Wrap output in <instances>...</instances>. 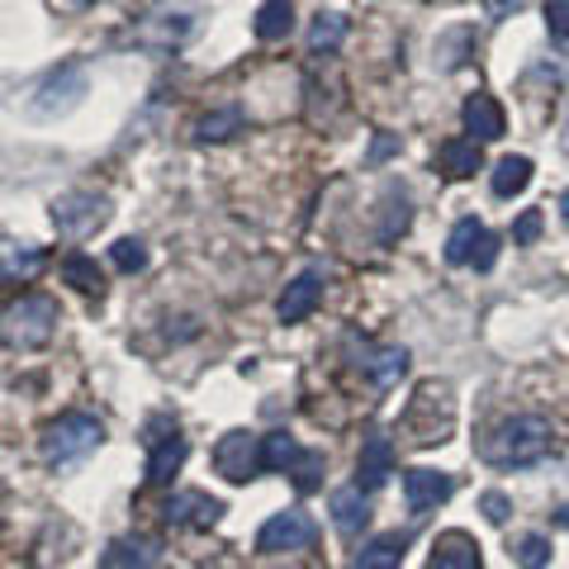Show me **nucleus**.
Wrapping results in <instances>:
<instances>
[{"mask_svg":"<svg viewBox=\"0 0 569 569\" xmlns=\"http://www.w3.org/2000/svg\"><path fill=\"white\" fill-rule=\"evenodd\" d=\"M109 257H115L119 271H129V276H133V271H142V266H148V247H142L138 237H119Z\"/></svg>","mask_w":569,"mask_h":569,"instance_id":"29","label":"nucleus"},{"mask_svg":"<svg viewBox=\"0 0 569 569\" xmlns=\"http://www.w3.org/2000/svg\"><path fill=\"white\" fill-rule=\"evenodd\" d=\"M62 280L76 284L82 294H100L105 290V276H100V266H95L86 251H72L67 261H62Z\"/></svg>","mask_w":569,"mask_h":569,"instance_id":"23","label":"nucleus"},{"mask_svg":"<svg viewBox=\"0 0 569 569\" xmlns=\"http://www.w3.org/2000/svg\"><path fill=\"white\" fill-rule=\"evenodd\" d=\"M366 371L375 375V385H394L408 371V352L404 346H385V352H375V361H366Z\"/></svg>","mask_w":569,"mask_h":569,"instance_id":"26","label":"nucleus"},{"mask_svg":"<svg viewBox=\"0 0 569 569\" xmlns=\"http://www.w3.org/2000/svg\"><path fill=\"white\" fill-rule=\"evenodd\" d=\"M157 565V546L152 541H133V536H124L105 550V565L100 569H152Z\"/></svg>","mask_w":569,"mask_h":569,"instance_id":"18","label":"nucleus"},{"mask_svg":"<svg viewBox=\"0 0 569 569\" xmlns=\"http://www.w3.org/2000/svg\"><path fill=\"white\" fill-rule=\"evenodd\" d=\"M513 560L522 565V569H546L550 565V541L546 536H536V532H527L522 541L513 546Z\"/></svg>","mask_w":569,"mask_h":569,"instance_id":"28","label":"nucleus"},{"mask_svg":"<svg viewBox=\"0 0 569 569\" xmlns=\"http://www.w3.org/2000/svg\"><path fill=\"white\" fill-rule=\"evenodd\" d=\"M480 508H484V517L494 522V527H503V522H508V513H513V503L503 498V494H484V498H480Z\"/></svg>","mask_w":569,"mask_h":569,"instance_id":"33","label":"nucleus"},{"mask_svg":"<svg viewBox=\"0 0 569 569\" xmlns=\"http://www.w3.org/2000/svg\"><path fill=\"white\" fill-rule=\"evenodd\" d=\"M451 489H455V480L447 470H408L404 474V498H408V508H414L418 517L432 513L437 503H447Z\"/></svg>","mask_w":569,"mask_h":569,"instance_id":"8","label":"nucleus"},{"mask_svg":"<svg viewBox=\"0 0 569 569\" xmlns=\"http://www.w3.org/2000/svg\"><path fill=\"white\" fill-rule=\"evenodd\" d=\"M461 119H465V133H470L474 142L503 138V109H498L494 95H470L465 109H461Z\"/></svg>","mask_w":569,"mask_h":569,"instance_id":"13","label":"nucleus"},{"mask_svg":"<svg viewBox=\"0 0 569 569\" xmlns=\"http://www.w3.org/2000/svg\"><path fill=\"white\" fill-rule=\"evenodd\" d=\"M342 39H346V20H342V14H319V20L309 24V47H313V53H332Z\"/></svg>","mask_w":569,"mask_h":569,"instance_id":"25","label":"nucleus"},{"mask_svg":"<svg viewBox=\"0 0 569 569\" xmlns=\"http://www.w3.org/2000/svg\"><path fill=\"white\" fill-rule=\"evenodd\" d=\"M441 167H447V176H451V181H465V176H474V171L484 167L480 142H474V138H451L447 148H441Z\"/></svg>","mask_w":569,"mask_h":569,"instance_id":"17","label":"nucleus"},{"mask_svg":"<svg viewBox=\"0 0 569 569\" xmlns=\"http://www.w3.org/2000/svg\"><path fill=\"white\" fill-rule=\"evenodd\" d=\"M560 214H565V224H569V190H565V200H560Z\"/></svg>","mask_w":569,"mask_h":569,"instance_id":"35","label":"nucleus"},{"mask_svg":"<svg viewBox=\"0 0 569 569\" xmlns=\"http://www.w3.org/2000/svg\"><path fill=\"white\" fill-rule=\"evenodd\" d=\"M214 470L224 474V480L233 484H247L261 465V437H251V432H228V437H218V447H214Z\"/></svg>","mask_w":569,"mask_h":569,"instance_id":"6","label":"nucleus"},{"mask_svg":"<svg viewBox=\"0 0 569 569\" xmlns=\"http://www.w3.org/2000/svg\"><path fill=\"white\" fill-rule=\"evenodd\" d=\"M556 522H560V527H569V503H565V508H560V517H556Z\"/></svg>","mask_w":569,"mask_h":569,"instance_id":"36","label":"nucleus"},{"mask_svg":"<svg viewBox=\"0 0 569 569\" xmlns=\"http://www.w3.org/2000/svg\"><path fill=\"white\" fill-rule=\"evenodd\" d=\"M536 237H541V210H527V214H522L517 224H513V243H517V247H532Z\"/></svg>","mask_w":569,"mask_h":569,"instance_id":"31","label":"nucleus"},{"mask_svg":"<svg viewBox=\"0 0 569 569\" xmlns=\"http://www.w3.org/2000/svg\"><path fill=\"white\" fill-rule=\"evenodd\" d=\"M527 185H532V162L527 157H503V162L494 167V195L498 200H513Z\"/></svg>","mask_w":569,"mask_h":569,"instance_id":"22","label":"nucleus"},{"mask_svg":"<svg viewBox=\"0 0 569 569\" xmlns=\"http://www.w3.org/2000/svg\"><path fill=\"white\" fill-rule=\"evenodd\" d=\"M82 95H86V72L82 67H62V72L47 76L34 95H29V115L34 119H62V115H72V109L82 105Z\"/></svg>","mask_w":569,"mask_h":569,"instance_id":"4","label":"nucleus"},{"mask_svg":"<svg viewBox=\"0 0 569 569\" xmlns=\"http://www.w3.org/2000/svg\"><path fill=\"white\" fill-rule=\"evenodd\" d=\"M356 474H361V489H379L394 474V447H389V437L385 432H371L366 437V447H361V465H356Z\"/></svg>","mask_w":569,"mask_h":569,"instance_id":"14","label":"nucleus"},{"mask_svg":"<svg viewBox=\"0 0 569 569\" xmlns=\"http://www.w3.org/2000/svg\"><path fill=\"white\" fill-rule=\"evenodd\" d=\"M546 29H550V39H569V0H550L546 6Z\"/></svg>","mask_w":569,"mask_h":569,"instance_id":"32","label":"nucleus"},{"mask_svg":"<svg viewBox=\"0 0 569 569\" xmlns=\"http://www.w3.org/2000/svg\"><path fill=\"white\" fill-rule=\"evenodd\" d=\"M237 129H243V109H214V115H204V119L195 124V138H200V142H224V138H233Z\"/></svg>","mask_w":569,"mask_h":569,"instance_id":"24","label":"nucleus"},{"mask_svg":"<svg viewBox=\"0 0 569 569\" xmlns=\"http://www.w3.org/2000/svg\"><path fill=\"white\" fill-rule=\"evenodd\" d=\"M494 257H498V237L494 233H484V243H480V251H474V271H489V266H494Z\"/></svg>","mask_w":569,"mask_h":569,"instance_id":"34","label":"nucleus"},{"mask_svg":"<svg viewBox=\"0 0 569 569\" xmlns=\"http://www.w3.org/2000/svg\"><path fill=\"white\" fill-rule=\"evenodd\" d=\"M290 474H294V489H299V494H319V489H323V451H304Z\"/></svg>","mask_w":569,"mask_h":569,"instance_id":"27","label":"nucleus"},{"mask_svg":"<svg viewBox=\"0 0 569 569\" xmlns=\"http://www.w3.org/2000/svg\"><path fill=\"white\" fill-rule=\"evenodd\" d=\"M105 218H109V200L90 195V190H72V195L53 200V224H57V233H67V237H86V233L100 228Z\"/></svg>","mask_w":569,"mask_h":569,"instance_id":"5","label":"nucleus"},{"mask_svg":"<svg viewBox=\"0 0 569 569\" xmlns=\"http://www.w3.org/2000/svg\"><path fill=\"white\" fill-rule=\"evenodd\" d=\"M427 569H484V556L465 532H447V536H437Z\"/></svg>","mask_w":569,"mask_h":569,"instance_id":"11","label":"nucleus"},{"mask_svg":"<svg viewBox=\"0 0 569 569\" xmlns=\"http://www.w3.org/2000/svg\"><path fill=\"white\" fill-rule=\"evenodd\" d=\"M218 517H224V503L210 498L204 489H185L167 503V522H181V527H214Z\"/></svg>","mask_w":569,"mask_h":569,"instance_id":"10","label":"nucleus"},{"mask_svg":"<svg viewBox=\"0 0 569 569\" xmlns=\"http://www.w3.org/2000/svg\"><path fill=\"white\" fill-rule=\"evenodd\" d=\"M100 437H105V427L95 422V418L67 414V418H57V422L39 437V451H43L47 465H76V461H86V455L100 447Z\"/></svg>","mask_w":569,"mask_h":569,"instance_id":"3","label":"nucleus"},{"mask_svg":"<svg viewBox=\"0 0 569 569\" xmlns=\"http://www.w3.org/2000/svg\"><path fill=\"white\" fill-rule=\"evenodd\" d=\"M484 233H489V228L480 224V218H461V224L451 228V237H447V261H451V266L474 261V251H480Z\"/></svg>","mask_w":569,"mask_h":569,"instance_id":"19","label":"nucleus"},{"mask_svg":"<svg viewBox=\"0 0 569 569\" xmlns=\"http://www.w3.org/2000/svg\"><path fill=\"white\" fill-rule=\"evenodd\" d=\"M550 451V422L546 418H508V422H498L494 432L484 437V447L480 455L489 465H498V470H517V465H536L541 455Z\"/></svg>","mask_w":569,"mask_h":569,"instance_id":"1","label":"nucleus"},{"mask_svg":"<svg viewBox=\"0 0 569 569\" xmlns=\"http://www.w3.org/2000/svg\"><path fill=\"white\" fill-rule=\"evenodd\" d=\"M148 484H171V474L181 470L185 461V437H176V427H171L167 437H148Z\"/></svg>","mask_w":569,"mask_h":569,"instance_id":"15","label":"nucleus"},{"mask_svg":"<svg viewBox=\"0 0 569 569\" xmlns=\"http://www.w3.org/2000/svg\"><path fill=\"white\" fill-rule=\"evenodd\" d=\"M313 536H319V527H313V517L309 513H276L266 527L257 532V550H266V556H280V550H304Z\"/></svg>","mask_w":569,"mask_h":569,"instance_id":"7","label":"nucleus"},{"mask_svg":"<svg viewBox=\"0 0 569 569\" xmlns=\"http://www.w3.org/2000/svg\"><path fill=\"white\" fill-rule=\"evenodd\" d=\"M299 441L290 432H271V437H261V465L266 470H276V474H290L299 465Z\"/></svg>","mask_w":569,"mask_h":569,"instance_id":"21","label":"nucleus"},{"mask_svg":"<svg viewBox=\"0 0 569 569\" xmlns=\"http://www.w3.org/2000/svg\"><path fill=\"white\" fill-rule=\"evenodd\" d=\"M332 522H337V532L342 536H356L361 527L371 522V498H366V489L361 484H346L332 494Z\"/></svg>","mask_w":569,"mask_h":569,"instance_id":"16","label":"nucleus"},{"mask_svg":"<svg viewBox=\"0 0 569 569\" xmlns=\"http://www.w3.org/2000/svg\"><path fill=\"white\" fill-rule=\"evenodd\" d=\"M294 29V6L290 0H266V6L257 10V39L276 43V39H290Z\"/></svg>","mask_w":569,"mask_h":569,"instance_id":"20","label":"nucleus"},{"mask_svg":"<svg viewBox=\"0 0 569 569\" xmlns=\"http://www.w3.org/2000/svg\"><path fill=\"white\" fill-rule=\"evenodd\" d=\"M319 299H323V276L319 271H304V276H294L290 284H284V294H280V323H304L313 309H319Z\"/></svg>","mask_w":569,"mask_h":569,"instance_id":"9","label":"nucleus"},{"mask_svg":"<svg viewBox=\"0 0 569 569\" xmlns=\"http://www.w3.org/2000/svg\"><path fill=\"white\" fill-rule=\"evenodd\" d=\"M57 332V304L47 294H24L14 299V304L6 309V346L14 352H34V346H47Z\"/></svg>","mask_w":569,"mask_h":569,"instance_id":"2","label":"nucleus"},{"mask_svg":"<svg viewBox=\"0 0 569 569\" xmlns=\"http://www.w3.org/2000/svg\"><path fill=\"white\" fill-rule=\"evenodd\" d=\"M39 271V251H20L14 243H6V280H14V276H34Z\"/></svg>","mask_w":569,"mask_h":569,"instance_id":"30","label":"nucleus"},{"mask_svg":"<svg viewBox=\"0 0 569 569\" xmlns=\"http://www.w3.org/2000/svg\"><path fill=\"white\" fill-rule=\"evenodd\" d=\"M408 556V536L399 532H385V536H371L366 546L352 556V569H399Z\"/></svg>","mask_w":569,"mask_h":569,"instance_id":"12","label":"nucleus"}]
</instances>
